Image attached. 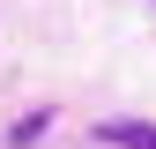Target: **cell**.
<instances>
[{
	"instance_id": "obj_2",
	"label": "cell",
	"mask_w": 156,
	"mask_h": 149,
	"mask_svg": "<svg viewBox=\"0 0 156 149\" xmlns=\"http://www.w3.org/2000/svg\"><path fill=\"white\" fill-rule=\"evenodd\" d=\"M45 127H52V112H23V119L8 127V149H30L37 134H45Z\"/></svg>"
},
{
	"instance_id": "obj_1",
	"label": "cell",
	"mask_w": 156,
	"mask_h": 149,
	"mask_svg": "<svg viewBox=\"0 0 156 149\" xmlns=\"http://www.w3.org/2000/svg\"><path fill=\"white\" fill-rule=\"evenodd\" d=\"M97 142L104 149H156V119H104Z\"/></svg>"
}]
</instances>
